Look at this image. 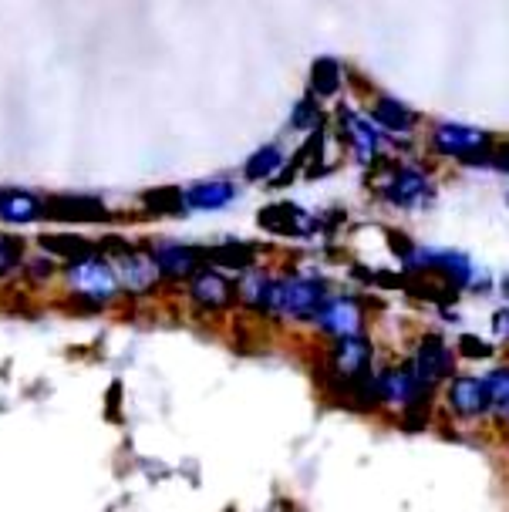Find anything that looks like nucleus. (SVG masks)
Returning a JSON list of instances; mask_svg holds the SVG:
<instances>
[{
  "label": "nucleus",
  "instance_id": "nucleus-2",
  "mask_svg": "<svg viewBox=\"0 0 509 512\" xmlns=\"http://www.w3.org/2000/svg\"><path fill=\"white\" fill-rule=\"evenodd\" d=\"M412 368H415L418 384L432 391L435 384H442L445 378H452V347L445 344L439 334H425L422 341H418Z\"/></svg>",
  "mask_w": 509,
  "mask_h": 512
},
{
  "label": "nucleus",
  "instance_id": "nucleus-20",
  "mask_svg": "<svg viewBox=\"0 0 509 512\" xmlns=\"http://www.w3.org/2000/svg\"><path fill=\"white\" fill-rule=\"evenodd\" d=\"M483 384H486V395H489V411H493L499 422H509V368L489 371Z\"/></svg>",
  "mask_w": 509,
  "mask_h": 512
},
{
  "label": "nucleus",
  "instance_id": "nucleus-16",
  "mask_svg": "<svg viewBox=\"0 0 509 512\" xmlns=\"http://www.w3.org/2000/svg\"><path fill=\"white\" fill-rule=\"evenodd\" d=\"M371 118H375L381 128H388V132H412L418 125V115L408 105L395 102V98H375Z\"/></svg>",
  "mask_w": 509,
  "mask_h": 512
},
{
  "label": "nucleus",
  "instance_id": "nucleus-26",
  "mask_svg": "<svg viewBox=\"0 0 509 512\" xmlns=\"http://www.w3.org/2000/svg\"><path fill=\"white\" fill-rule=\"evenodd\" d=\"M466 166H486V169H499V172H509V142L506 145H483L479 152H472L466 159Z\"/></svg>",
  "mask_w": 509,
  "mask_h": 512
},
{
  "label": "nucleus",
  "instance_id": "nucleus-3",
  "mask_svg": "<svg viewBox=\"0 0 509 512\" xmlns=\"http://www.w3.org/2000/svg\"><path fill=\"white\" fill-rule=\"evenodd\" d=\"M445 405L456 418H479L489 411V395L486 384L476 374H456L449 378V388H445Z\"/></svg>",
  "mask_w": 509,
  "mask_h": 512
},
{
  "label": "nucleus",
  "instance_id": "nucleus-5",
  "mask_svg": "<svg viewBox=\"0 0 509 512\" xmlns=\"http://www.w3.org/2000/svg\"><path fill=\"white\" fill-rule=\"evenodd\" d=\"M331 368H334V378L344 384L361 378V374H368L371 371V344L361 334L338 337L331 347Z\"/></svg>",
  "mask_w": 509,
  "mask_h": 512
},
{
  "label": "nucleus",
  "instance_id": "nucleus-23",
  "mask_svg": "<svg viewBox=\"0 0 509 512\" xmlns=\"http://www.w3.org/2000/svg\"><path fill=\"white\" fill-rule=\"evenodd\" d=\"M41 246L54 256H68V260H92V243L81 240V236H44Z\"/></svg>",
  "mask_w": 509,
  "mask_h": 512
},
{
  "label": "nucleus",
  "instance_id": "nucleus-7",
  "mask_svg": "<svg viewBox=\"0 0 509 512\" xmlns=\"http://www.w3.org/2000/svg\"><path fill=\"white\" fill-rule=\"evenodd\" d=\"M71 283L78 287V294L95 297V300H112L118 290V273L108 267L105 260H81L71 267Z\"/></svg>",
  "mask_w": 509,
  "mask_h": 512
},
{
  "label": "nucleus",
  "instance_id": "nucleus-11",
  "mask_svg": "<svg viewBox=\"0 0 509 512\" xmlns=\"http://www.w3.org/2000/svg\"><path fill=\"white\" fill-rule=\"evenodd\" d=\"M193 304L203 310H223L233 304V283L223 277L220 270H199L193 277Z\"/></svg>",
  "mask_w": 509,
  "mask_h": 512
},
{
  "label": "nucleus",
  "instance_id": "nucleus-13",
  "mask_svg": "<svg viewBox=\"0 0 509 512\" xmlns=\"http://www.w3.org/2000/svg\"><path fill=\"white\" fill-rule=\"evenodd\" d=\"M381 196L398 209H412L429 196V182H425L422 172H415V169H398L395 176L385 182Z\"/></svg>",
  "mask_w": 509,
  "mask_h": 512
},
{
  "label": "nucleus",
  "instance_id": "nucleus-21",
  "mask_svg": "<svg viewBox=\"0 0 509 512\" xmlns=\"http://www.w3.org/2000/svg\"><path fill=\"white\" fill-rule=\"evenodd\" d=\"M209 260L226 270H250L253 260H257V250L250 243H223L216 250H209Z\"/></svg>",
  "mask_w": 509,
  "mask_h": 512
},
{
  "label": "nucleus",
  "instance_id": "nucleus-1",
  "mask_svg": "<svg viewBox=\"0 0 509 512\" xmlns=\"http://www.w3.org/2000/svg\"><path fill=\"white\" fill-rule=\"evenodd\" d=\"M324 283L314 277H287L280 280V314L294 320H314L324 307Z\"/></svg>",
  "mask_w": 509,
  "mask_h": 512
},
{
  "label": "nucleus",
  "instance_id": "nucleus-17",
  "mask_svg": "<svg viewBox=\"0 0 509 512\" xmlns=\"http://www.w3.org/2000/svg\"><path fill=\"white\" fill-rule=\"evenodd\" d=\"M236 196L233 182L226 179H213V182H199V186H193L186 192V206L193 209H223L230 206Z\"/></svg>",
  "mask_w": 509,
  "mask_h": 512
},
{
  "label": "nucleus",
  "instance_id": "nucleus-15",
  "mask_svg": "<svg viewBox=\"0 0 509 512\" xmlns=\"http://www.w3.org/2000/svg\"><path fill=\"white\" fill-rule=\"evenodd\" d=\"M341 125H344V139L351 142V149L354 155H358V162L361 166H368L371 159H375V152H378V132H375V125L365 122L361 115H354V112H341Z\"/></svg>",
  "mask_w": 509,
  "mask_h": 512
},
{
  "label": "nucleus",
  "instance_id": "nucleus-8",
  "mask_svg": "<svg viewBox=\"0 0 509 512\" xmlns=\"http://www.w3.org/2000/svg\"><path fill=\"white\" fill-rule=\"evenodd\" d=\"M378 381H381V401H385V405L402 408V411H405L408 405H415L418 398L429 395V388H422V384H418L412 364H402V368L381 371V374H378Z\"/></svg>",
  "mask_w": 509,
  "mask_h": 512
},
{
  "label": "nucleus",
  "instance_id": "nucleus-24",
  "mask_svg": "<svg viewBox=\"0 0 509 512\" xmlns=\"http://www.w3.org/2000/svg\"><path fill=\"white\" fill-rule=\"evenodd\" d=\"M145 206L152 209V213H162V216H176V213H183L186 209V192L183 189H152V192H145Z\"/></svg>",
  "mask_w": 509,
  "mask_h": 512
},
{
  "label": "nucleus",
  "instance_id": "nucleus-31",
  "mask_svg": "<svg viewBox=\"0 0 509 512\" xmlns=\"http://www.w3.org/2000/svg\"><path fill=\"white\" fill-rule=\"evenodd\" d=\"M503 297H506V300H509V277H506V280H503Z\"/></svg>",
  "mask_w": 509,
  "mask_h": 512
},
{
  "label": "nucleus",
  "instance_id": "nucleus-12",
  "mask_svg": "<svg viewBox=\"0 0 509 512\" xmlns=\"http://www.w3.org/2000/svg\"><path fill=\"white\" fill-rule=\"evenodd\" d=\"M44 209L51 219H65V223H95V219L108 216L105 203L95 196H54Z\"/></svg>",
  "mask_w": 509,
  "mask_h": 512
},
{
  "label": "nucleus",
  "instance_id": "nucleus-10",
  "mask_svg": "<svg viewBox=\"0 0 509 512\" xmlns=\"http://www.w3.org/2000/svg\"><path fill=\"white\" fill-rule=\"evenodd\" d=\"M260 226L277 236H307L314 230L311 216L294 203H274V206L260 209Z\"/></svg>",
  "mask_w": 509,
  "mask_h": 512
},
{
  "label": "nucleus",
  "instance_id": "nucleus-9",
  "mask_svg": "<svg viewBox=\"0 0 509 512\" xmlns=\"http://www.w3.org/2000/svg\"><path fill=\"white\" fill-rule=\"evenodd\" d=\"M483 145H489V135L469 125H439L432 135V149L442 155H456V159H469Z\"/></svg>",
  "mask_w": 509,
  "mask_h": 512
},
{
  "label": "nucleus",
  "instance_id": "nucleus-6",
  "mask_svg": "<svg viewBox=\"0 0 509 512\" xmlns=\"http://www.w3.org/2000/svg\"><path fill=\"white\" fill-rule=\"evenodd\" d=\"M209 260V250L183 243H166L152 250V263L159 267L162 277H196L199 270H206L203 263Z\"/></svg>",
  "mask_w": 509,
  "mask_h": 512
},
{
  "label": "nucleus",
  "instance_id": "nucleus-4",
  "mask_svg": "<svg viewBox=\"0 0 509 512\" xmlns=\"http://www.w3.org/2000/svg\"><path fill=\"white\" fill-rule=\"evenodd\" d=\"M361 320H365V314H361V304L354 297H327L324 307L317 310L314 324L321 327L324 334H331L334 341H338V337L358 334Z\"/></svg>",
  "mask_w": 509,
  "mask_h": 512
},
{
  "label": "nucleus",
  "instance_id": "nucleus-28",
  "mask_svg": "<svg viewBox=\"0 0 509 512\" xmlns=\"http://www.w3.org/2000/svg\"><path fill=\"white\" fill-rule=\"evenodd\" d=\"M21 256H24L21 240H14V236H0V277H4V273H11V270H17Z\"/></svg>",
  "mask_w": 509,
  "mask_h": 512
},
{
  "label": "nucleus",
  "instance_id": "nucleus-27",
  "mask_svg": "<svg viewBox=\"0 0 509 512\" xmlns=\"http://www.w3.org/2000/svg\"><path fill=\"white\" fill-rule=\"evenodd\" d=\"M456 351L462 354V358H469V361H483V358L493 354V344L483 341V337H476V334H462L456 341Z\"/></svg>",
  "mask_w": 509,
  "mask_h": 512
},
{
  "label": "nucleus",
  "instance_id": "nucleus-22",
  "mask_svg": "<svg viewBox=\"0 0 509 512\" xmlns=\"http://www.w3.org/2000/svg\"><path fill=\"white\" fill-rule=\"evenodd\" d=\"M284 166V152L277 149V145H263L247 159V169H243V176L250 182H260V179H270L277 176V169Z\"/></svg>",
  "mask_w": 509,
  "mask_h": 512
},
{
  "label": "nucleus",
  "instance_id": "nucleus-30",
  "mask_svg": "<svg viewBox=\"0 0 509 512\" xmlns=\"http://www.w3.org/2000/svg\"><path fill=\"white\" fill-rule=\"evenodd\" d=\"M493 327H496V334H503L506 341H509V307L499 310V314L493 317Z\"/></svg>",
  "mask_w": 509,
  "mask_h": 512
},
{
  "label": "nucleus",
  "instance_id": "nucleus-29",
  "mask_svg": "<svg viewBox=\"0 0 509 512\" xmlns=\"http://www.w3.org/2000/svg\"><path fill=\"white\" fill-rule=\"evenodd\" d=\"M314 122H317L314 98H304V102H297L294 115H290V125H294V128H314Z\"/></svg>",
  "mask_w": 509,
  "mask_h": 512
},
{
  "label": "nucleus",
  "instance_id": "nucleus-19",
  "mask_svg": "<svg viewBox=\"0 0 509 512\" xmlns=\"http://www.w3.org/2000/svg\"><path fill=\"white\" fill-rule=\"evenodd\" d=\"M41 216V203L31 192H0V219L7 223H31Z\"/></svg>",
  "mask_w": 509,
  "mask_h": 512
},
{
  "label": "nucleus",
  "instance_id": "nucleus-14",
  "mask_svg": "<svg viewBox=\"0 0 509 512\" xmlns=\"http://www.w3.org/2000/svg\"><path fill=\"white\" fill-rule=\"evenodd\" d=\"M243 304L260 314H280V280H270L267 273H247L240 283Z\"/></svg>",
  "mask_w": 509,
  "mask_h": 512
},
{
  "label": "nucleus",
  "instance_id": "nucleus-18",
  "mask_svg": "<svg viewBox=\"0 0 509 512\" xmlns=\"http://www.w3.org/2000/svg\"><path fill=\"white\" fill-rule=\"evenodd\" d=\"M122 280L125 287L132 290V294H145V290H152V283L159 280V267L152 260H145L139 253H125V263H122Z\"/></svg>",
  "mask_w": 509,
  "mask_h": 512
},
{
  "label": "nucleus",
  "instance_id": "nucleus-25",
  "mask_svg": "<svg viewBox=\"0 0 509 512\" xmlns=\"http://www.w3.org/2000/svg\"><path fill=\"white\" fill-rule=\"evenodd\" d=\"M311 85L317 95H334L341 88V64L334 58H317L311 71Z\"/></svg>",
  "mask_w": 509,
  "mask_h": 512
}]
</instances>
